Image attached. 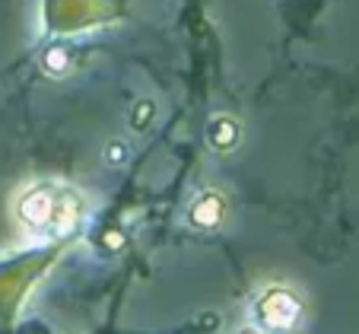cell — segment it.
I'll return each mask as SVG.
<instances>
[{"label":"cell","instance_id":"obj_4","mask_svg":"<svg viewBox=\"0 0 359 334\" xmlns=\"http://www.w3.org/2000/svg\"><path fill=\"white\" fill-rule=\"evenodd\" d=\"M238 140H242V124H238V118H232V115L210 118V124H207V143H210L219 156H229L238 147Z\"/></svg>","mask_w":359,"mask_h":334},{"label":"cell","instance_id":"obj_8","mask_svg":"<svg viewBox=\"0 0 359 334\" xmlns=\"http://www.w3.org/2000/svg\"><path fill=\"white\" fill-rule=\"evenodd\" d=\"M232 334H264V331H258V328H255V325H251V321H248V325L236 328V331H232Z\"/></svg>","mask_w":359,"mask_h":334},{"label":"cell","instance_id":"obj_1","mask_svg":"<svg viewBox=\"0 0 359 334\" xmlns=\"http://www.w3.org/2000/svg\"><path fill=\"white\" fill-rule=\"evenodd\" d=\"M13 217L22 229L35 232H70L83 217V201H76L70 191L39 182L26 188L13 204Z\"/></svg>","mask_w":359,"mask_h":334},{"label":"cell","instance_id":"obj_2","mask_svg":"<svg viewBox=\"0 0 359 334\" xmlns=\"http://www.w3.org/2000/svg\"><path fill=\"white\" fill-rule=\"evenodd\" d=\"M305 306L286 283H267L251 302V325L264 334H292L302 325Z\"/></svg>","mask_w":359,"mask_h":334},{"label":"cell","instance_id":"obj_5","mask_svg":"<svg viewBox=\"0 0 359 334\" xmlns=\"http://www.w3.org/2000/svg\"><path fill=\"white\" fill-rule=\"evenodd\" d=\"M41 67H45V74L51 76H64L70 70V55H67V48H48L45 58H41Z\"/></svg>","mask_w":359,"mask_h":334},{"label":"cell","instance_id":"obj_7","mask_svg":"<svg viewBox=\"0 0 359 334\" xmlns=\"http://www.w3.org/2000/svg\"><path fill=\"white\" fill-rule=\"evenodd\" d=\"M149 118H153V102H149V99H140V105H137V131L147 128Z\"/></svg>","mask_w":359,"mask_h":334},{"label":"cell","instance_id":"obj_6","mask_svg":"<svg viewBox=\"0 0 359 334\" xmlns=\"http://www.w3.org/2000/svg\"><path fill=\"white\" fill-rule=\"evenodd\" d=\"M102 159H105L109 166H124L130 159L128 143H124V140H109V143H105V150H102Z\"/></svg>","mask_w":359,"mask_h":334},{"label":"cell","instance_id":"obj_3","mask_svg":"<svg viewBox=\"0 0 359 334\" xmlns=\"http://www.w3.org/2000/svg\"><path fill=\"white\" fill-rule=\"evenodd\" d=\"M184 223L197 232H217L226 223V198L217 188H203L191 198L184 211Z\"/></svg>","mask_w":359,"mask_h":334}]
</instances>
